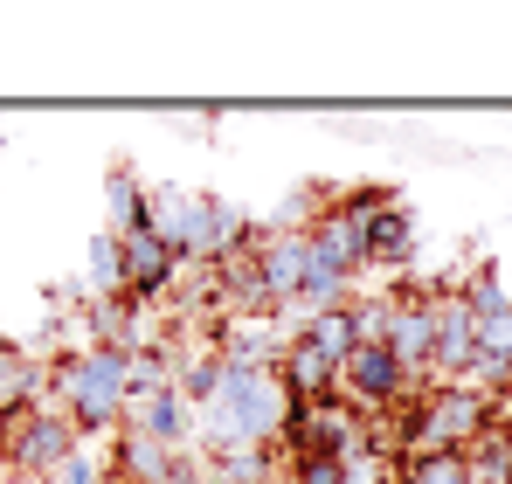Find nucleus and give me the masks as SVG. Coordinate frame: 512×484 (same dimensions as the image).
<instances>
[{"instance_id": "7", "label": "nucleus", "mask_w": 512, "mask_h": 484, "mask_svg": "<svg viewBox=\"0 0 512 484\" xmlns=\"http://www.w3.org/2000/svg\"><path fill=\"white\" fill-rule=\"evenodd\" d=\"M173 450L153 443L146 429H118V450H111V484H167Z\"/></svg>"}, {"instance_id": "9", "label": "nucleus", "mask_w": 512, "mask_h": 484, "mask_svg": "<svg viewBox=\"0 0 512 484\" xmlns=\"http://www.w3.org/2000/svg\"><path fill=\"white\" fill-rule=\"evenodd\" d=\"M35 402H42V367H35L21 346H7V339H0V415L35 408Z\"/></svg>"}, {"instance_id": "6", "label": "nucleus", "mask_w": 512, "mask_h": 484, "mask_svg": "<svg viewBox=\"0 0 512 484\" xmlns=\"http://www.w3.org/2000/svg\"><path fill=\"white\" fill-rule=\"evenodd\" d=\"M312 256H319V263H333L340 277L367 270V222H360V215H346V208H326V222L312 229Z\"/></svg>"}, {"instance_id": "1", "label": "nucleus", "mask_w": 512, "mask_h": 484, "mask_svg": "<svg viewBox=\"0 0 512 484\" xmlns=\"http://www.w3.org/2000/svg\"><path fill=\"white\" fill-rule=\"evenodd\" d=\"M56 395L70 408V422L77 429H118L125 422V408H132V353H118V346H84V353H70L63 367H56Z\"/></svg>"}, {"instance_id": "10", "label": "nucleus", "mask_w": 512, "mask_h": 484, "mask_svg": "<svg viewBox=\"0 0 512 484\" xmlns=\"http://www.w3.org/2000/svg\"><path fill=\"white\" fill-rule=\"evenodd\" d=\"M104 194H111V222H118L111 236H132V229H146V187H139L125 166L104 180Z\"/></svg>"}, {"instance_id": "5", "label": "nucleus", "mask_w": 512, "mask_h": 484, "mask_svg": "<svg viewBox=\"0 0 512 484\" xmlns=\"http://www.w3.org/2000/svg\"><path fill=\"white\" fill-rule=\"evenodd\" d=\"M277 381L291 388V402H326V395H340V360H326L312 339H284V353H277Z\"/></svg>"}, {"instance_id": "11", "label": "nucleus", "mask_w": 512, "mask_h": 484, "mask_svg": "<svg viewBox=\"0 0 512 484\" xmlns=\"http://www.w3.org/2000/svg\"><path fill=\"white\" fill-rule=\"evenodd\" d=\"M298 339H312L326 360H346L360 339H353V312H319V319H305L298 325Z\"/></svg>"}, {"instance_id": "3", "label": "nucleus", "mask_w": 512, "mask_h": 484, "mask_svg": "<svg viewBox=\"0 0 512 484\" xmlns=\"http://www.w3.org/2000/svg\"><path fill=\"white\" fill-rule=\"evenodd\" d=\"M409 395H423V381H409L388 346H353L340 360V402H353L360 415H388V408L409 402Z\"/></svg>"}, {"instance_id": "2", "label": "nucleus", "mask_w": 512, "mask_h": 484, "mask_svg": "<svg viewBox=\"0 0 512 484\" xmlns=\"http://www.w3.org/2000/svg\"><path fill=\"white\" fill-rule=\"evenodd\" d=\"M77 436H84V429H77L70 415H56L49 402L0 415V457H7L14 471H28V478H49L56 464H70V457L84 450Z\"/></svg>"}, {"instance_id": "4", "label": "nucleus", "mask_w": 512, "mask_h": 484, "mask_svg": "<svg viewBox=\"0 0 512 484\" xmlns=\"http://www.w3.org/2000/svg\"><path fill=\"white\" fill-rule=\"evenodd\" d=\"M305 270H312V229H256V284L270 312L298 305Z\"/></svg>"}, {"instance_id": "8", "label": "nucleus", "mask_w": 512, "mask_h": 484, "mask_svg": "<svg viewBox=\"0 0 512 484\" xmlns=\"http://www.w3.org/2000/svg\"><path fill=\"white\" fill-rule=\"evenodd\" d=\"M416 256V215L409 208H381L374 222H367V263H381V270H395V263H409Z\"/></svg>"}, {"instance_id": "12", "label": "nucleus", "mask_w": 512, "mask_h": 484, "mask_svg": "<svg viewBox=\"0 0 512 484\" xmlns=\"http://www.w3.org/2000/svg\"><path fill=\"white\" fill-rule=\"evenodd\" d=\"M90 284L97 291H111V298H125L132 284H125V242L118 236H97L90 242Z\"/></svg>"}, {"instance_id": "13", "label": "nucleus", "mask_w": 512, "mask_h": 484, "mask_svg": "<svg viewBox=\"0 0 512 484\" xmlns=\"http://www.w3.org/2000/svg\"><path fill=\"white\" fill-rule=\"evenodd\" d=\"M42 484H111V471H104V464H97L90 450H77L70 464H56V471H49Z\"/></svg>"}]
</instances>
